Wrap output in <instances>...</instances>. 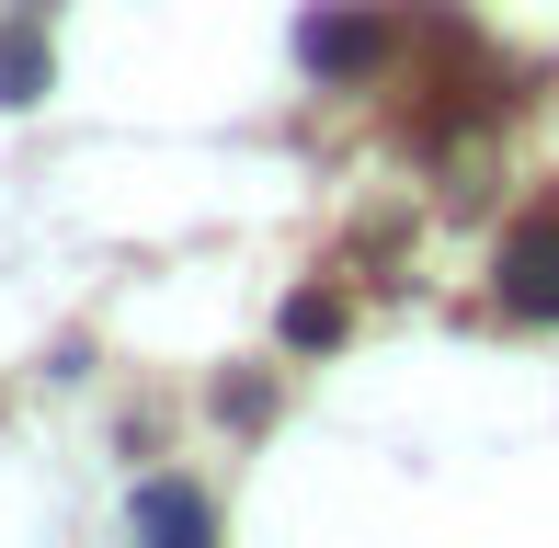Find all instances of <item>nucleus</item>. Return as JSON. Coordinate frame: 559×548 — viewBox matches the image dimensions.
<instances>
[{
	"label": "nucleus",
	"mask_w": 559,
	"mask_h": 548,
	"mask_svg": "<svg viewBox=\"0 0 559 548\" xmlns=\"http://www.w3.org/2000/svg\"><path fill=\"white\" fill-rule=\"evenodd\" d=\"M377 58H389V12L377 0H309L297 12V69L309 81H366Z\"/></svg>",
	"instance_id": "nucleus-1"
},
{
	"label": "nucleus",
	"mask_w": 559,
	"mask_h": 548,
	"mask_svg": "<svg viewBox=\"0 0 559 548\" xmlns=\"http://www.w3.org/2000/svg\"><path fill=\"white\" fill-rule=\"evenodd\" d=\"M502 309H525V320H559V194L548 206H525L514 229H502Z\"/></svg>",
	"instance_id": "nucleus-2"
},
{
	"label": "nucleus",
	"mask_w": 559,
	"mask_h": 548,
	"mask_svg": "<svg viewBox=\"0 0 559 548\" xmlns=\"http://www.w3.org/2000/svg\"><path fill=\"white\" fill-rule=\"evenodd\" d=\"M138 537H217V514H206V491H183V480H148L138 491Z\"/></svg>",
	"instance_id": "nucleus-3"
},
{
	"label": "nucleus",
	"mask_w": 559,
	"mask_h": 548,
	"mask_svg": "<svg viewBox=\"0 0 559 548\" xmlns=\"http://www.w3.org/2000/svg\"><path fill=\"white\" fill-rule=\"evenodd\" d=\"M46 92V46H35V23H0V104H35Z\"/></svg>",
	"instance_id": "nucleus-4"
},
{
	"label": "nucleus",
	"mask_w": 559,
	"mask_h": 548,
	"mask_svg": "<svg viewBox=\"0 0 559 548\" xmlns=\"http://www.w3.org/2000/svg\"><path fill=\"white\" fill-rule=\"evenodd\" d=\"M286 343H297V355H320V343H343V297H297V309H286Z\"/></svg>",
	"instance_id": "nucleus-5"
}]
</instances>
